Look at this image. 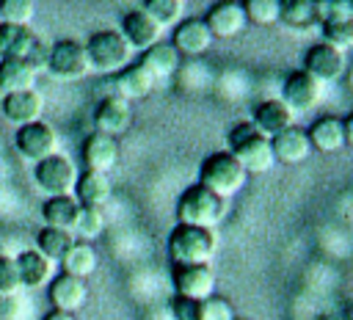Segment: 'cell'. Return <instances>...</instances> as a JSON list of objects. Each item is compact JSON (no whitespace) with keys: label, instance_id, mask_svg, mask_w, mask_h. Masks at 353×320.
<instances>
[{"label":"cell","instance_id":"6da1fadb","mask_svg":"<svg viewBox=\"0 0 353 320\" xmlns=\"http://www.w3.org/2000/svg\"><path fill=\"white\" fill-rule=\"evenodd\" d=\"M229 154L243 166L245 174H265L273 168L276 157L270 149V138H265L251 121H240L229 130Z\"/></svg>","mask_w":353,"mask_h":320},{"label":"cell","instance_id":"7a4b0ae2","mask_svg":"<svg viewBox=\"0 0 353 320\" xmlns=\"http://www.w3.org/2000/svg\"><path fill=\"white\" fill-rule=\"evenodd\" d=\"M168 257L174 265H210V259L215 257L212 229L176 223L168 234Z\"/></svg>","mask_w":353,"mask_h":320},{"label":"cell","instance_id":"3957f363","mask_svg":"<svg viewBox=\"0 0 353 320\" xmlns=\"http://www.w3.org/2000/svg\"><path fill=\"white\" fill-rule=\"evenodd\" d=\"M223 218V199L207 190L204 185H190L182 190L176 199V221L185 226H199V229H212Z\"/></svg>","mask_w":353,"mask_h":320},{"label":"cell","instance_id":"277c9868","mask_svg":"<svg viewBox=\"0 0 353 320\" xmlns=\"http://www.w3.org/2000/svg\"><path fill=\"white\" fill-rule=\"evenodd\" d=\"M245 179H248V174L243 171V166L229 152H212L210 157H204V163L199 168V185H204L207 190H212L223 201L229 196L240 193Z\"/></svg>","mask_w":353,"mask_h":320},{"label":"cell","instance_id":"5b68a950","mask_svg":"<svg viewBox=\"0 0 353 320\" xmlns=\"http://www.w3.org/2000/svg\"><path fill=\"white\" fill-rule=\"evenodd\" d=\"M83 47H85V55H88L91 69H97V72L119 74L124 66H130L132 47H130L127 39H124L119 30H113V28L91 33Z\"/></svg>","mask_w":353,"mask_h":320},{"label":"cell","instance_id":"8992f818","mask_svg":"<svg viewBox=\"0 0 353 320\" xmlns=\"http://www.w3.org/2000/svg\"><path fill=\"white\" fill-rule=\"evenodd\" d=\"M47 69L58 80H80L91 72V63L77 39H58L47 50Z\"/></svg>","mask_w":353,"mask_h":320},{"label":"cell","instance_id":"52a82bcc","mask_svg":"<svg viewBox=\"0 0 353 320\" xmlns=\"http://www.w3.org/2000/svg\"><path fill=\"white\" fill-rule=\"evenodd\" d=\"M33 179L47 196H72L77 182V168L63 154H50L33 166Z\"/></svg>","mask_w":353,"mask_h":320},{"label":"cell","instance_id":"ba28073f","mask_svg":"<svg viewBox=\"0 0 353 320\" xmlns=\"http://www.w3.org/2000/svg\"><path fill=\"white\" fill-rule=\"evenodd\" d=\"M323 94H325V83H320L317 77H312L303 69H295L292 74H287L279 99L298 116V113L314 110L323 102Z\"/></svg>","mask_w":353,"mask_h":320},{"label":"cell","instance_id":"9c48e42d","mask_svg":"<svg viewBox=\"0 0 353 320\" xmlns=\"http://www.w3.org/2000/svg\"><path fill=\"white\" fill-rule=\"evenodd\" d=\"M14 146H17V152L22 157L39 163V160H44L50 154H58V135H55V130L47 121L39 119V121H30V124L17 127Z\"/></svg>","mask_w":353,"mask_h":320},{"label":"cell","instance_id":"30bf717a","mask_svg":"<svg viewBox=\"0 0 353 320\" xmlns=\"http://www.w3.org/2000/svg\"><path fill=\"white\" fill-rule=\"evenodd\" d=\"M171 281L176 295L190 298L196 303L215 295V273L210 265H174Z\"/></svg>","mask_w":353,"mask_h":320},{"label":"cell","instance_id":"8fae6325","mask_svg":"<svg viewBox=\"0 0 353 320\" xmlns=\"http://www.w3.org/2000/svg\"><path fill=\"white\" fill-rule=\"evenodd\" d=\"M345 52H339L336 47L320 41L314 47H309V52L303 55V72H309L312 77H317L320 83H331L339 80L345 74Z\"/></svg>","mask_w":353,"mask_h":320},{"label":"cell","instance_id":"7c38bea8","mask_svg":"<svg viewBox=\"0 0 353 320\" xmlns=\"http://www.w3.org/2000/svg\"><path fill=\"white\" fill-rule=\"evenodd\" d=\"M50 303L55 312H66V314H74L85 306L88 301V287H85V279H77V276H69V273H58L50 279Z\"/></svg>","mask_w":353,"mask_h":320},{"label":"cell","instance_id":"4fadbf2b","mask_svg":"<svg viewBox=\"0 0 353 320\" xmlns=\"http://www.w3.org/2000/svg\"><path fill=\"white\" fill-rule=\"evenodd\" d=\"M204 25L210 28L212 39H234L248 28V19H245V11L240 3L221 0L210 8V14L204 17Z\"/></svg>","mask_w":353,"mask_h":320},{"label":"cell","instance_id":"5bb4252c","mask_svg":"<svg viewBox=\"0 0 353 320\" xmlns=\"http://www.w3.org/2000/svg\"><path fill=\"white\" fill-rule=\"evenodd\" d=\"M130 121H132L130 102L121 99V97H116V94L99 99L97 108H94V127H97V132H102V135L116 138V135L127 132Z\"/></svg>","mask_w":353,"mask_h":320},{"label":"cell","instance_id":"9a60e30c","mask_svg":"<svg viewBox=\"0 0 353 320\" xmlns=\"http://www.w3.org/2000/svg\"><path fill=\"white\" fill-rule=\"evenodd\" d=\"M119 33L127 39V44L135 50H149L152 44H157L163 39V28L143 11V8H132L121 17V28Z\"/></svg>","mask_w":353,"mask_h":320},{"label":"cell","instance_id":"2e32d148","mask_svg":"<svg viewBox=\"0 0 353 320\" xmlns=\"http://www.w3.org/2000/svg\"><path fill=\"white\" fill-rule=\"evenodd\" d=\"M251 124L265 135V138H273L290 127H295V113L281 102V99H265L254 108V119Z\"/></svg>","mask_w":353,"mask_h":320},{"label":"cell","instance_id":"e0dca14e","mask_svg":"<svg viewBox=\"0 0 353 320\" xmlns=\"http://www.w3.org/2000/svg\"><path fill=\"white\" fill-rule=\"evenodd\" d=\"M41 110H44V99L36 88H25V91H14V94L3 97V116L8 121H14L17 127L39 121Z\"/></svg>","mask_w":353,"mask_h":320},{"label":"cell","instance_id":"ac0fdd59","mask_svg":"<svg viewBox=\"0 0 353 320\" xmlns=\"http://www.w3.org/2000/svg\"><path fill=\"white\" fill-rule=\"evenodd\" d=\"M83 163L88 171H102L108 174L116 160H119V141L110 138V135H102V132H91L85 141H83Z\"/></svg>","mask_w":353,"mask_h":320},{"label":"cell","instance_id":"d6986e66","mask_svg":"<svg viewBox=\"0 0 353 320\" xmlns=\"http://www.w3.org/2000/svg\"><path fill=\"white\" fill-rule=\"evenodd\" d=\"M171 47L179 55H201L212 47V33L204 25V19H185L174 28V39Z\"/></svg>","mask_w":353,"mask_h":320},{"label":"cell","instance_id":"ffe728a7","mask_svg":"<svg viewBox=\"0 0 353 320\" xmlns=\"http://www.w3.org/2000/svg\"><path fill=\"white\" fill-rule=\"evenodd\" d=\"M270 149H273V157L276 163H287V166H298L309 157L312 152V143H309V135L306 130L301 127H290L279 135L270 138Z\"/></svg>","mask_w":353,"mask_h":320},{"label":"cell","instance_id":"44dd1931","mask_svg":"<svg viewBox=\"0 0 353 320\" xmlns=\"http://www.w3.org/2000/svg\"><path fill=\"white\" fill-rule=\"evenodd\" d=\"M110 193H113L110 177L102 171H88V168L83 174H77V182L72 190V196L77 199L80 207H97V210H102V204L110 199Z\"/></svg>","mask_w":353,"mask_h":320},{"label":"cell","instance_id":"7402d4cb","mask_svg":"<svg viewBox=\"0 0 353 320\" xmlns=\"http://www.w3.org/2000/svg\"><path fill=\"white\" fill-rule=\"evenodd\" d=\"M306 135H309L312 149L325 152V154L339 152V149L345 146V127H342V119H336V116H323V119H317V121L306 130Z\"/></svg>","mask_w":353,"mask_h":320},{"label":"cell","instance_id":"603a6c76","mask_svg":"<svg viewBox=\"0 0 353 320\" xmlns=\"http://www.w3.org/2000/svg\"><path fill=\"white\" fill-rule=\"evenodd\" d=\"M14 259H17V270H19L22 287L36 290V287H44L52 279V262L44 254H39L36 248H28Z\"/></svg>","mask_w":353,"mask_h":320},{"label":"cell","instance_id":"cb8c5ba5","mask_svg":"<svg viewBox=\"0 0 353 320\" xmlns=\"http://www.w3.org/2000/svg\"><path fill=\"white\" fill-rule=\"evenodd\" d=\"M154 77L141 66V63H132V66H124L119 74H116V97L121 99H143L149 97V91L154 88Z\"/></svg>","mask_w":353,"mask_h":320},{"label":"cell","instance_id":"d4e9b609","mask_svg":"<svg viewBox=\"0 0 353 320\" xmlns=\"http://www.w3.org/2000/svg\"><path fill=\"white\" fill-rule=\"evenodd\" d=\"M39 36L28 25H3L0 22V58H25L36 47Z\"/></svg>","mask_w":353,"mask_h":320},{"label":"cell","instance_id":"484cf974","mask_svg":"<svg viewBox=\"0 0 353 320\" xmlns=\"http://www.w3.org/2000/svg\"><path fill=\"white\" fill-rule=\"evenodd\" d=\"M138 63H141L154 80H165V77H171V74L179 69V52H176L171 44L157 41V44H152L149 50H143V55H141Z\"/></svg>","mask_w":353,"mask_h":320},{"label":"cell","instance_id":"4316f807","mask_svg":"<svg viewBox=\"0 0 353 320\" xmlns=\"http://www.w3.org/2000/svg\"><path fill=\"white\" fill-rule=\"evenodd\" d=\"M36 83V69L25 58H0V91L14 94L33 88Z\"/></svg>","mask_w":353,"mask_h":320},{"label":"cell","instance_id":"83f0119b","mask_svg":"<svg viewBox=\"0 0 353 320\" xmlns=\"http://www.w3.org/2000/svg\"><path fill=\"white\" fill-rule=\"evenodd\" d=\"M77 199L74 196H50L41 207V218L47 226H55V229H66L72 232L74 226V218H77Z\"/></svg>","mask_w":353,"mask_h":320},{"label":"cell","instance_id":"f1b7e54d","mask_svg":"<svg viewBox=\"0 0 353 320\" xmlns=\"http://www.w3.org/2000/svg\"><path fill=\"white\" fill-rule=\"evenodd\" d=\"M97 251H94V246L91 243H72V248L63 254V259H61V268H63V273H69V276H77V279H88L94 270H97Z\"/></svg>","mask_w":353,"mask_h":320},{"label":"cell","instance_id":"f546056e","mask_svg":"<svg viewBox=\"0 0 353 320\" xmlns=\"http://www.w3.org/2000/svg\"><path fill=\"white\" fill-rule=\"evenodd\" d=\"M72 243H74V234L66 229H55V226H44L36 234V251L44 254L52 265L63 259V254L72 248Z\"/></svg>","mask_w":353,"mask_h":320},{"label":"cell","instance_id":"4dcf8cb0","mask_svg":"<svg viewBox=\"0 0 353 320\" xmlns=\"http://www.w3.org/2000/svg\"><path fill=\"white\" fill-rule=\"evenodd\" d=\"M281 22L295 30H306L317 22V0H281Z\"/></svg>","mask_w":353,"mask_h":320},{"label":"cell","instance_id":"1f68e13d","mask_svg":"<svg viewBox=\"0 0 353 320\" xmlns=\"http://www.w3.org/2000/svg\"><path fill=\"white\" fill-rule=\"evenodd\" d=\"M163 30L168 25H179L182 22V14H185V0H143L141 6Z\"/></svg>","mask_w":353,"mask_h":320},{"label":"cell","instance_id":"d6a6232c","mask_svg":"<svg viewBox=\"0 0 353 320\" xmlns=\"http://www.w3.org/2000/svg\"><path fill=\"white\" fill-rule=\"evenodd\" d=\"M240 6L251 25L268 28V25L281 22V0H243Z\"/></svg>","mask_w":353,"mask_h":320},{"label":"cell","instance_id":"836d02e7","mask_svg":"<svg viewBox=\"0 0 353 320\" xmlns=\"http://www.w3.org/2000/svg\"><path fill=\"white\" fill-rule=\"evenodd\" d=\"M72 232L77 237H83V243L99 237L105 232V215H102V210H97V207H80Z\"/></svg>","mask_w":353,"mask_h":320},{"label":"cell","instance_id":"e575fe53","mask_svg":"<svg viewBox=\"0 0 353 320\" xmlns=\"http://www.w3.org/2000/svg\"><path fill=\"white\" fill-rule=\"evenodd\" d=\"M320 33H323V41L336 47L339 52H345L347 47H353V17L347 19H331V22H320Z\"/></svg>","mask_w":353,"mask_h":320},{"label":"cell","instance_id":"d590c367","mask_svg":"<svg viewBox=\"0 0 353 320\" xmlns=\"http://www.w3.org/2000/svg\"><path fill=\"white\" fill-rule=\"evenodd\" d=\"M33 0H0L3 25H28L33 19Z\"/></svg>","mask_w":353,"mask_h":320},{"label":"cell","instance_id":"8d00e7d4","mask_svg":"<svg viewBox=\"0 0 353 320\" xmlns=\"http://www.w3.org/2000/svg\"><path fill=\"white\" fill-rule=\"evenodd\" d=\"M199 320H237V314L226 298L212 295V298L199 303Z\"/></svg>","mask_w":353,"mask_h":320},{"label":"cell","instance_id":"74e56055","mask_svg":"<svg viewBox=\"0 0 353 320\" xmlns=\"http://www.w3.org/2000/svg\"><path fill=\"white\" fill-rule=\"evenodd\" d=\"M22 287L19 281V270H17V259L0 254V295H11Z\"/></svg>","mask_w":353,"mask_h":320},{"label":"cell","instance_id":"f35d334b","mask_svg":"<svg viewBox=\"0 0 353 320\" xmlns=\"http://www.w3.org/2000/svg\"><path fill=\"white\" fill-rule=\"evenodd\" d=\"M171 314H174V320H199V303L176 295L171 301Z\"/></svg>","mask_w":353,"mask_h":320},{"label":"cell","instance_id":"ab89813d","mask_svg":"<svg viewBox=\"0 0 353 320\" xmlns=\"http://www.w3.org/2000/svg\"><path fill=\"white\" fill-rule=\"evenodd\" d=\"M342 127H345V146H353V113L342 119Z\"/></svg>","mask_w":353,"mask_h":320},{"label":"cell","instance_id":"60d3db41","mask_svg":"<svg viewBox=\"0 0 353 320\" xmlns=\"http://www.w3.org/2000/svg\"><path fill=\"white\" fill-rule=\"evenodd\" d=\"M44 320H74V314H66V312H55V309H52Z\"/></svg>","mask_w":353,"mask_h":320},{"label":"cell","instance_id":"b9f144b4","mask_svg":"<svg viewBox=\"0 0 353 320\" xmlns=\"http://www.w3.org/2000/svg\"><path fill=\"white\" fill-rule=\"evenodd\" d=\"M339 3H342L345 14H347V17H353V0H339Z\"/></svg>","mask_w":353,"mask_h":320},{"label":"cell","instance_id":"7bdbcfd3","mask_svg":"<svg viewBox=\"0 0 353 320\" xmlns=\"http://www.w3.org/2000/svg\"><path fill=\"white\" fill-rule=\"evenodd\" d=\"M320 320H342V312H334V314H323Z\"/></svg>","mask_w":353,"mask_h":320},{"label":"cell","instance_id":"ee69618b","mask_svg":"<svg viewBox=\"0 0 353 320\" xmlns=\"http://www.w3.org/2000/svg\"><path fill=\"white\" fill-rule=\"evenodd\" d=\"M342 320H353V306H347V309H342Z\"/></svg>","mask_w":353,"mask_h":320}]
</instances>
